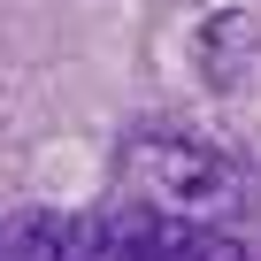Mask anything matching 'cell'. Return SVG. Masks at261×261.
Instances as JSON below:
<instances>
[{
	"label": "cell",
	"instance_id": "1",
	"mask_svg": "<svg viewBox=\"0 0 261 261\" xmlns=\"http://www.w3.org/2000/svg\"><path fill=\"white\" fill-rule=\"evenodd\" d=\"M130 192L154 215H215L238 200V162L192 130H146L130 146Z\"/></svg>",
	"mask_w": 261,
	"mask_h": 261
},
{
	"label": "cell",
	"instance_id": "2",
	"mask_svg": "<svg viewBox=\"0 0 261 261\" xmlns=\"http://www.w3.org/2000/svg\"><path fill=\"white\" fill-rule=\"evenodd\" d=\"M123 261H246V253L215 230H185V238H139Z\"/></svg>",
	"mask_w": 261,
	"mask_h": 261
}]
</instances>
